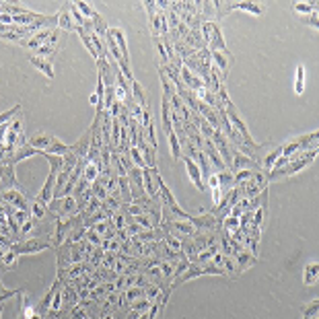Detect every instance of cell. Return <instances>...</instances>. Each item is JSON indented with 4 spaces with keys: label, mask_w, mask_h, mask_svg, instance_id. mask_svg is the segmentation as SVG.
I'll list each match as a JSON object with an SVG mask.
<instances>
[{
    "label": "cell",
    "mask_w": 319,
    "mask_h": 319,
    "mask_svg": "<svg viewBox=\"0 0 319 319\" xmlns=\"http://www.w3.org/2000/svg\"><path fill=\"white\" fill-rule=\"evenodd\" d=\"M17 114H21V105H13L8 111H2V114H0V126L6 124V121H11Z\"/></svg>",
    "instance_id": "44"
},
{
    "label": "cell",
    "mask_w": 319,
    "mask_h": 319,
    "mask_svg": "<svg viewBox=\"0 0 319 319\" xmlns=\"http://www.w3.org/2000/svg\"><path fill=\"white\" fill-rule=\"evenodd\" d=\"M60 48H58V45H50V43H41L40 45V48H37L35 52H33V56H37V58H43V60H50L52 58V56L56 54V52H58Z\"/></svg>",
    "instance_id": "31"
},
{
    "label": "cell",
    "mask_w": 319,
    "mask_h": 319,
    "mask_svg": "<svg viewBox=\"0 0 319 319\" xmlns=\"http://www.w3.org/2000/svg\"><path fill=\"white\" fill-rule=\"evenodd\" d=\"M37 222H40V220H37V219H33V217H29V219H27V220L21 224V229H19V239L29 235V233L35 229V224H37Z\"/></svg>",
    "instance_id": "41"
},
{
    "label": "cell",
    "mask_w": 319,
    "mask_h": 319,
    "mask_svg": "<svg viewBox=\"0 0 319 319\" xmlns=\"http://www.w3.org/2000/svg\"><path fill=\"white\" fill-rule=\"evenodd\" d=\"M144 297L148 299V301H155V299L161 295V290H165V288H161V286H157V284H153V282H146L144 286Z\"/></svg>",
    "instance_id": "40"
},
{
    "label": "cell",
    "mask_w": 319,
    "mask_h": 319,
    "mask_svg": "<svg viewBox=\"0 0 319 319\" xmlns=\"http://www.w3.org/2000/svg\"><path fill=\"white\" fill-rule=\"evenodd\" d=\"M118 190H120V200L124 204L132 202V192H130V185H128V177H120L118 179Z\"/></svg>",
    "instance_id": "27"
},
{
    "label": "cell",
    "mask_w": 319,
    "mask_h": 319,
    "mask_svg": "<svg viewBox=\"0 0 319 319\" xmlns=\"http://www.w3.org/2000/svg\"><path fill=\"white\" fill-rule=\"evenodd\" d=\"M317 274H319V264L317 261H311V264L305 266V276H303V282L307 286H311L315 280H317Z\"/></svg>",
    "instance_id": "28"
},
{
    "label": "cell",
    "mask_w": 319,
    "mask_h": 319,
    "mask_svg": "<svg viewBox=\"0 0 319 319\" xmlns=\"http://www.w3.org/2000/svg\"><path fill=\"white\" fill-rule=\"evenodd\" d=\"M266 217H268V206H259L258 210H253V219H251V224L253 227L261 229L266 222Z\"/></svg>",
    "instance_id": "34"
},
{
    "label": "cell",
    "mask_w": 319,
    "mask_h": 319,
    "mask_svg": "<svg viewBox=\"0 0 319 319\" xmlns=\"http://www.w3.org/2000/svg\"><path fill=\"white\" fill-rule=\"evenodd\" d=\"M309 165H311V161H295V163H288V165L280 167V169H272V171L266 173V177H268V181H272V179H282V177L299 173L301 169H305Z\"/></svg>",
    "instance_id": "9"
},
{
    "label": "cell",
    "mask_w": 319,
    "mask_h": 319,
    "mask_svg": "<svg viewBox=\"0 0 319 319\" xmlns=\"http://www.w3.org/2000/svg\"><path fill=\"white\" fill-rule=\"evenodd\" d=\"M233 259L237 261V266L241 268V272H245L247 268H251V266H256V264H258V256H253V253H249L247 249L237 251L235 256H233Z\"/></svg>",
    "instance_id": "16"
},
{
    "label": "cell",
    "mask_w": 319,
    "mask_h": 319,
    "mask_svg": "<svg viewBox=\"0 0 319 319\" xmlns=\"http://www.w3.org/2000/svg\"><path fill=\"white\" fill-rule=\"evenodd\" d=\"M241 214H243V208H241V206H233V208L229 210V217H233V219H239Z\"/></svg>",
    "instance_id": "54"
},
{
    "label": "cell",
    "mask_w": 319,
    "mask_h": 319,
    "mask_svg": "<svg viewBox=\"0 0 319 319\" xmlns=\"http://www.w3.org/2000/svg\"><path fill=\"white\" fill-rule=\"evenodd\" d=\"M91 138H93V130L89 128L87 132H84V134H82V136L77 140V142L70 144V153H72L74 157H77V159H84V157L89 155V148H91Z\"/></svg>",
    "instance_id": "11"
},
{
    "label": "cell",
    "mask_w": 319,
    "mask_h": 319,
    "mask_svg": "<svg viewBox=\"0 0 319 319\" xmlns=\"http://www.w3.org/2000/svg\"><path fill=\"white\" fill-rule=\"evenodd\" d=\"M146 6V13H148V23H151V33H153V40L161 37V11L157 8V2H144Z\"/></svg>",
    "instance_id": "13"
},
{
    "label": "cell",
    "mask_w": 319,
    "mask_h": 319,
    "mask_svg": "<svg viewBox=\"0 0 319 319\" xmlns=\"http://www.w3.org/2000/svg\"><path fill=\"white\" fill-rule=\"evenodd\" d=\"M84 237H87V241L91 243V245H101V241H103V237L99 235V233H95L93 229H87V233H84Z\"/></svg>",
    "instance_id": "49"
},
{
    "label": "cell",
    "mask_w": 319,
    "mask_h": 319,
    "mask_svg": "<svg viewBox=\"0 0 319 319\" xmlns=\"http://www.w3.org/2000/svg\"><path fill=\"white\" fill-rule=\"evenodd\" d=\"M317 138H319V132L313 130L305 136H299V138H293L288 142L282 144V155L284 157H290L295 153H301V151H307V148H317Z\"/></svg>",
    "instance_id": "3"
},
{
    "label": "cell",
    "mask_w": 319,
    "mask_h": 319,
    "mask_svg": "<svg viewBox=\"0 0 319 319\" xmlns=\"http://www.w3.org/2000/svg\"><path fill=\"white\" fill-rule=\"evenodd\" d=\"M121 297H124L126 303L130 305V303H134V301H138V299L144 297V288L142 286H130V288H126L124 293H121Z\"/></svg>",
    "instance_id": "29"
},
{
    "label": "cell",
    "mask_w": 319,
    "mask_h": 319,
    "mask_svg": "<svg viewBox=\"0 0 319 319\" xmlns=\"http://www.w3.org/2000/svg\"><path fill=\"white\" fill-rule=\"evenodd\" d=\"M159 270H161L165 282L171 284L173 282V272H175V261H161V264H159Z\"/></svg>",
    "instance_id": "33"
},
{
    "label": "cell",
    "mask_w": 319,
    "mask_h": 319,
    "mask_svg": "<svg viewBox=\"0 0 319 319\" xmlns=\"http://www.w3.org/2000/svg\"><path fill=\"white\" fill-rule=\"evenodd\" d=\"M163 311V307L161 305H157V303H153L151 305V309H148V311H146V315H148V319H157L159 317V313H161Z\"/></svg>",
    "instance_id": "52"
},
{
    "label": "cell",
    "mask_w": 319,
    "mask_h": 319,
    "mask_svg": "<svg viewBox=\"0 0 319 319\" xmlns=\"http://www.w3.org/2000/svg\"><path fill=\"white\" fill-rule=\"evenodd\" d=\"M220 268L224 270V276H231L233 280L241 276V268L237 266V261L233 259L231 256H224V258H222V266H220Z\"/></svg>",
    "instance_id": "22"
},
{
    "label": "cell",
    "mask_w": 319,
    "mask_h": 319,
    "mask_svg": "<svg viewBox=\"0 0 319 319\" xmlns=\"http://www.w3.org/2000/svg\"><path fill=\"white\" fill-rule=\"evenodd\" d=\"M231 11H247L253 15H261L264 13V6L258 4V2H231Z\"/></svg>",
    "instance_id": "25"
},
{
    "label": "cell",
    "mask_w": 319,
    "mask_h": 319,
    "mask_svg": "<svg viewBox=\"0 0 319 319\" xmlns=\"http://www.w3.org/2000/svg\"><path fill=\"white\" fill-rule=\"evenodd\" d=\"M29 62L33 64V66L37 68V70H41L45 77L48 79H54V66H52V62L50 60H43V58H37V56H29Z\"/></svg>",
    "instance_id": "23"
},
{
    "label": "cell",
    "mask_w": 319,
    "mask_h": 319,
    "mask_svg": "<svg viewBox=\"0 0 319 319\" xmlns=\"http://www.w3.org/2000/svg\"><path fill=\"white\" fill-rule=\"evenodd\" d=\"M305 91V66L303 64H299L297 66V79H295V93L297 95H301Z\"/></svg>",
    "instance_id": "36"
},
{
    "label": "cell",
    "mask_w": 319,
    "mask_h": 319,
    "mask_svg": "<svg viewBox=\"0 0 319 319\" xmlns=\"http://www.w3.org/2000/svg\"><path fill=\"white\" fill-rule=\"evenodd\" d=\"M202 153L206 155V159H208V163H210V167H212V171H222V169H227V165H224V161L220 159V155H219V151L214 148V144H212V140L210 138H204V146H202Z\"/></svg>",
    "instance_id": "10"
},
{
    "label": "cell",
    "mask_w": 319,
    "mask_h": 319,
    "mask_svg": "<svg viewBox=\"0 0 319 319\" xmlns=\"http://www.w3.org/2000/svg\"><path fill=\"white\" fill-rule=\"evenodd\" d=\"M130 84H132V101L138 107H146V95H144V89L140 87V82L134 79Z\"/></svg>",
    "instance_id": "26"
},
{
    "label": "cell",
    "mask_w": 319,
    "mask_h": 319,
    "mask_svg": "<svg viewBox=\"0 0 319 319\" xmlns=\"http://www.w3.org/2000/svg\"><path fill=\"white\" fill-rule=\"evenodd\" d=\"M134 222H138L144 231L153 229V222H151V217H148V214H138V217H134Z\"/></svg>",
    "instance_id": "50"
},
{
    "label": "cell",
    "mask_w": 319,
    "mask_h": 319,
    "mask_svg": "<svg viewBox=\"0 0 319 319\" xmlns=\"http://www.w3.org/2000/svg\"><path fill=\"white\" fill-rule=\"evenodd\" d=\"M2 272H4V270H0V274H2Z\"/></svg>",
    "instance_id": "58"
},
{
    "label": "cell",
    "mask_w": 319,
    "mask_h": 319,
    "mask_svg": "<svg viewBox=\"0 0 319 319\" xmlns=\"http://www.w3.org/2000/svg\"><path fill=\"white\" fill-rule=\"evenodd\" d=\"M212 144H214V148L219 151V155H220V159L224 161V165L227 167H231V163H233V144L229 142V138L224 136L220 130H214V134H212Z\"/></svg>",
    "instance_id": "6"
},
{
    "label": "cell",
    "mask_w": 319,
    "mask_h": 319,
    "mask_svg": "<svg viewBox=\"0 0 319 319\" xmlns=\"http://www.w3.org/2000/svg\"><path fill=\"white\" fill-rule=\"evenodd\" d=\"M192 161L198 165V169H200V173H202V179L206 177V179H208V177L212 175V167H210V163H208V159H206V155L202 153V151H198L196 153V157L192 159Z\"/></svg>",
    "instance_id": "24"
},
{
    "label": "cell",
    "mask_w": 319,
    "mask_h": 319,
    "mask_svg": "<svg viewBox=\"0 0 319 319\" xmlns=\"http://www.w3.org/2000/svg\"><path fill=\"white\" fill-rule=\"evenodd\" d=\"M198 276H204V270H202V266H198V264H190L187 266V270L183 272V274L175 280V282L171 284V288H175V286H179V284H185V282H190L192 278H198Z\"/></svg>",
    "instance_id": "17"
},
{
    "label": "cell",
    "mask_w": 319,
    "mask_h": 319,
    "mask_svg": "<svg viewBox=\"0 0 319 319\" xmlns=\"http://www.w3.org/2000/svg\"><path fill=\"white\" fill-rule=\"evenodd\" d=\"M288 163H290V159L284 157V155H280V157H278V161L274 163V167H272V169H280V167H284V165H288Z\"/></svg>",
    "instance_id": "53"
},
{
    "label": "cell",
    "mask_w": 319,
    "mask_h": 319,
    "mask_svg": "<svg viewBox=\"0 0 319 319\" xmlns=\"http://www.w3.org/2000/svg\"><path fill=\"white\" fill-rule=\"evenodd\" d=\"M295 11L297 13H303V15H313L317 13V4H311V2H295Z\"/></svg>",
    "instance_id": "42"
},
{
    "label": "cell",
    "mask_w": 319,
    "mask_h": 319,
    "mask_svg": "<svg viewBox=\"0 0 319 319\" xmlns=\"http://www.w3.org/2000/svg\"><path fill=\"white\" fill-rule=\"evenodd\" d=\"M138 319H148V315H146V313H140V315H138Z\"/></svg>",
    "instance_id": "57"
},
{
    "label": "cell",
    "mask_w": 319,
    "mask_h": 319,
    "mask_svg": "<svg viewBox=\"0 0 319 319\" xmlns=\"http://www.w3.org/2000/svg\"><path fill=\"white\" fill-rule=\"evenodd\" d=\"M307 23L311 25L313 29H317V13H313V15H311V19H307Z\"/></svg>",
    "instance_id": "55"
},
{
    "label": "cell",
    "mask_w": 319,
    "mask_h": 319,
    "mask_svg": "<svg viewBox=\"0 0 319 319\" xmlns=\"http://www.w3.org/2000/svg\"><path fill=\"white\" fill-rule=\"evenodd\" d=\"M58 311H62V286L56 290V295L52 299V305H50V311L48 313H58Z\"/></svg>",
    "instance_id": "43"
},
{
    "label": "cell",
    "mask_w": 319,
    "mask_h": 319,
    "mask_svg": "<svg viewBox=\"0 0 319 319\" xmlns=\"http://www.w3.org/2000/svg\"><path fill=\"white\" fill-rule=\"evenodd\" d=\"M167 138H169V148H171V157L175 159V161H179L181 159V144H179V140H177L173 130L167 134Z\"/></svg>",
    "instance_id": "32"
},
{
    "label": "cell",
    "mask_w": 319,
    "mask_h": 319,
    "mask_svg": "<svg viewBox=\"0 0 319 319\" xmlns=\"http://www.w3.org/2000/svg\"><path fill=\"white\" fill-rule=\"evenodd\" d=\"M126 177H128L130 192H132V200L144 198L146 192H144V181H142V169L132 167V169H130V171L126 173Z\"/></svg>",
    "instance_id": "8"
},
{
    "label": "cell",
    "mask_w": 319,
    "mask_h": 319,
    "mask_svg": "<svg viewBox=\"0 0 319 319\" xmlns=\"http://www.w3.org/2000/svg\"><path fill=\"white\" fill-rule=\"evenodd\" d=\"M217 177H219V187H220V192H222V196L224 194H229L233 187H235V177H233V171L227 167V169H222V171H219L217 173Z\"/></svg>",
    "instance_id": "19"
},
{
    "label": "cell",
    "mask_w": 319,
    "mask_h": 319,
    "mask_svg": "<svg viewBox=\"0 0 319 319\" xmlns=\"http://www.w3.org/2000/svg\"><path fill=\"white\" fill-rule=\"evenodd\" d=\"M29 319H43V317H41V315H40V313H35V311H33V313H31V317H29Z\"/></svg>",
    "instance_id": "56"
},
{
    "label": "cell",
    "mask_w": 319,
    "mask_h": 319,
    "mask_svg": "<svg viewBox=\"0 0 319 319\" xmlns=\"http://www.w3.org/2000/svg\"><path fill=\"white\" fill-rule=\"evenodd\" d=\"M45 214H48V204H43L40 200H31V217L37 219V220H43Z\"/></svg>",
    "instance_id": "30"
},
{
    "label": "cell",
    "mask_w": 319,
    "mask_h": 319,
    "mask_svg": "<svg viewBox=\"0 0 319 319\" xmlns=\"http://www.w3.org/2000/svg\"><path fill=\"white\" fill-rule=\"evenodd\" d=\"M280 155H282V144H274L264 155V159H261V163H259L261 165V171H264V169H266V171H272V167H274V163L278 161Z\"/></svg>",
    "instance_id": "18"
},
{
    "label": "cell",
    "mask_w": 319,
    "mask_h": 319,
    "mask_svg": "<svg viewBox=\"0 0 319 319\" xmlns=\"http://www.w3.org/2000/svg\"><path fill=\"white\" fill-rule=\"evenodd\" d=\"M58 15V29L60 31H66V33H72L74 29H77V25H74V21H72V17H70V8H68V2L66 4H62L60 6V11L56 13Z\"/></svg>",
    "instance_id": "14"
},
{
    "label": "cell",
    "mask_w": 319,
    "mask_h": 319,
    "mask_svg": "<svg viewBox=\"0 0 319 319\" xmlns=\"http://www.w3.org/2000/svg\"><path fill=\"white\" fill-rule=\"evenodd\" d=\"M317 311H319V301L315 299L313 303H307L303 307V319H317Z\"/></svg>",
    "instance_id": "39"
},
{
    "label": "cell",
    "mask_w": 319,
    "mask_h": 319,
    "mask_svg": "<svg viewBox=\"0 0 319 319\" xmlns=\"http://www.w3.org/2000/svg\"><path fill=\"white\" fill-rule=\"evenodd\" d=\"M0 198H2L4 204H11L13 208L17 210H25V212H31V200H27V196L21 190H4L0 192Z\"/></svg>",
    "instance_id": "5"
},
{
    "label": "cell",
    "mask_w": 319,
    "mask_h": 319,
    "mask_svg": "<svg viewBox=\"0 0 319 319\" xmlns=\"http://www.w3.org/2000/svg\"><path fill=\"white\" fill-rule=\"evenodd\" d=\"M15 295H19V290H8V288H4V284H2V280H0V305H2L6 299H11V297H15Z\"/></svg>",
    "instance_id": "51"
},
{
    "label": "cell",
    "mask_w": 319,
    "mask_h": 319,
    "mask_svg": "<svg viewBox=\"0 0 319 319\" xmlns=\"http://www.w3.org/2000/svg\"><path fill=\"white\" fill-rule=\"evenodd\" d=\"M128 155H130V159H132V165H134V167H138V169H144V167H146L144 159H142V153H140L138 146H130Z\"/></svg>",
    "instance_id": "37"
},
{
    "label": "cell",
    "mask_w": 319,
    "mask_h": 319,
    "mask_svg": "<svg viewBox=\"0 0 319 319\" xmlns=\"http://www.w3.org/2000/svg\"><path fill=\"white\" fill-rule=\"evenodd\" d=\"M151 305H153V301H148L146 297H142V299H138V301L130 303L128 309H130V311H136V313H146L148 309H151Z\"/></svg>",
    "instance_id": "35"
},
{
    "label": "cell",
    "mask_w": 319,
    "mask_h": 319,
    "mask_svg": "<svg viewBox=\"0 0 319 319\" xmlns=\"http://www.w3.org/2000/svg\"><path fill=\"white\" fill-rule=\"evenodd\" d=\"M181 41H183L185 45H190V48H192V50H196V52L206 48V43L202 41V35H200V31H194V29L187 31V35L183 37Z\"/></svg>",
    "instance_id": "21"
},
{
    "label": "cell",
    "mask_w": 319,
    "mask_h": 319,
    "mask_svg": "<svg viewBox=\"0 0 319 319\" xmlns=\"http://www.w3.org/2000/svg\"><path fill=\"white\" fill-rule=\"evenodd\" d=\"M210 58H212V64L219 68L222 80L227 79V72H229V64H231V58L229 56H224L222 52H210Z\"/></svg>",
    "instance_id": "20"
},
{
    "label": "cell",
    "mask_w": 319,
    "mask_h": 319,
    "mask_svg": "<svg viewBox=\"0 0 319 319\" xmlns=\"http://www.w3.org/2000/svg\"><path fill=\"white\" fill-rule=\"evenodd\" d=\"M54 247L52 239H45V237H29V239H23V241H17L13 245V251L17 256L21 253H40L43 249H50Z\"/></svg>",
    "instance_id": "4"
},
{
    "label": "cell",
    "mask_w": 319,
    "mask_h": 319,
    "mask_svg": "<svg viewBox=\"0 0 319 319\" xmlns=\"http://www.w3.org/2000/svg\"><path fill=\"white\" fill-rule=\"evenodd\" d=\"M17 253L13 251V249H8V251H4V256L2 258H0V264H2L4 268H11L13 264H15V261H17Z\"/></svg>",
    "instance_id": "47"
},
{
    "label": "cell",
    "mask_w": 319,
    "mask_h": 319,
    "mask_svg": "<svg viewBox=\"0 0 319 319\" xmlns=\"http://www.w3.org/2000/svg\"><path fill=\"white\" fill-rule=\"evenodd\" d=\"M27 144L31 148H37L45 155H58V157H64L70 153V146L64 144L60 138H56L54 134H48V132H35L27 138Z\"/></svg>",
    "instance_id": "1"
},
{
    "label": "cell",
    "mask_w": 319,
    "mask_h": 319,
    "mask_svg": "<svg viewBox=\"0 0 319 319\" xmlns=\"http://www.w3.org/2000/svg\"><path fill=\"white\" fill-rule=\"evenodd\" d=\"M21 190V185L17 181V175H15V165L8 163V161H0V192L4 190Z\"/></svg>",
    "instance_id": "7"
},
{
    "label": "cell",
    "mask_w": 319,
    "mask_h": 319,
    "mask_svg": "<svg viewBox=\"0 0 319 319\" xmlns=\"http://www.w3.org/2000/svg\"><path fill=\"white\" fill-rule=\"evenodd\" d=\"M142 181H144V192H146L148 198L161 200V198H159V187L155 183V177H153V169L151 167H144L142 169Z\"/></svg>",
    "instance_id": "15"
},
{
    "label": "cell",
    "mask_w": 319,
    "mask_h": 319,
    "mask_svg": "<svg viewBox=\"0 0 319 319\" xmlns=\"http://www.w3.org/2000/svg\"><path fill=\"white\" fill-rule=\"evenodd\" d=\"M155 48H157V52H159V60H161V66H165V64H169L167 52H165L163 43H161V37H157V40H155Z\"/></svg>",
    "instance_id": "48"
},
{
    "label": "cell",
    "mask_w": 319,
    "mask_h": 319,
    "mask_svg": "<svg viewBox=\"0 0 319 319\" xmlns=\"http://www.w3.org/2000/svg\"><path fill=\"white\" fill-rule=\"evenodd\" d=\"M48 212L54 214V219H70L79 214V206L74 196H64V198H54L48 204Z\"/></svg>",
    "instance_id": "2"
},
{
    "label": "cell",
    "mask_w": 319,
    "mask_h": 319,
    "mask_svg": "<svg viewBox=\"0 0 319 319\" xmlns=\"http://www.w3.org/2000/svg\"><path fill=\"white\" fill-rule=\"evenodd\" d=\"M68 319H89V313H87V309H82L80 305H74L68 311Z\"/></svg>",
    "instance_id": "46"
},
{
    "label": "cell",
    "mask_w": 319,
    "mask_h": 319,
    "mask_svg": "<svg viewBox=\"0 0 319 319\" xmlns=\"http://www.w3.org/2000/svg\"><path fill=\"white\" fill-rule=\"evenodd\" d=\"M91 192H93V196H95L97 200H101V202H103V200H105L107 196H109V194H107V190H105V185H99L97 181H93V183H91Z\"/></svg>",
    "instance_id": "45"
},
{
    "label": "cell",
    "mask_w": 319,
    "mask_h": 319,
    "mask_svg": "<svg viewBox=\"0 0 319 319\" xmlns=\"http://www.w3.org/2000/svg\"><path fill=\"white\" fill-rule=\"evenodd\" d=\"M181 161L185 163V169H187V177L192 179V183L198 187L200 192H204L206 190V183H204V179H202V173H200V169H198V165H196L190 157H185V155H181Z\"/></svg>",
    "instance_id": "12"
},
{
    "label": "cell",
    "mask_w": 319,
    "mask_h": 319,
    "mask_svg": "<svg viewBox=\"0 0 319 319\" xmlns=\"http://www.w3.org/2000/svg\"><path fill=\"white\" fill-rule=\"evenodd\" d=\"M74 6H77V11H79L84 19H93V17L97 15L95 8H93L89 2H82V0H80V2H74Z\"/></svg>",
    "instance_id": "38"
}]
</instances>
